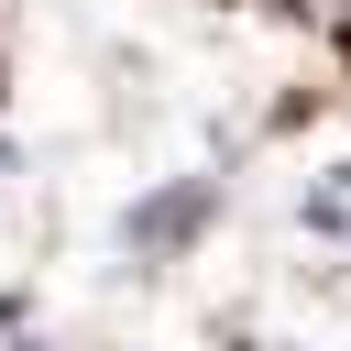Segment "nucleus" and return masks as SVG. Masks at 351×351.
Listing matches in <instances>:
<instances>
[{
    "label": "nucleus",
    "instance_id": "obj_2",
    "mask_svg": "<svg viewBox=\"0 0 351 351\" xmlns=\"http://www.w3.org/2000/svg\"><path fill=\"white\" fill-rule=\"evenodd\" d=\"M11 351H44V340H11Z\"/></svg>",
    "mask_w": 351,
    "mask_h": 351
},
{
    "label": "nucleus",
    "instance_id": "obj_1",
    "mask_svg": "<svg viewBox=\"0 0 351 351\" xmlns=\"http://www.w3.org/2000/svg\"><path fill=\"white\" fill-rule=\"evenodd\" d=\"M208 208H219V176H176V186H154V197H132L121 208V241L154 263V252H186L197 230H208Z\"/></svg>",
    "mask_w": 351,
    "mask_h": 351
}]
</instances>
